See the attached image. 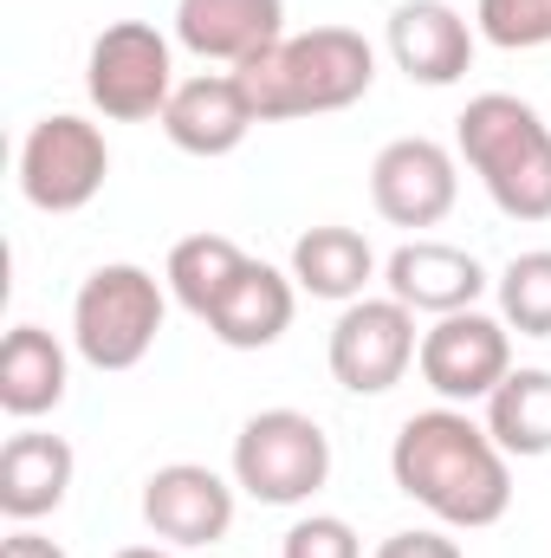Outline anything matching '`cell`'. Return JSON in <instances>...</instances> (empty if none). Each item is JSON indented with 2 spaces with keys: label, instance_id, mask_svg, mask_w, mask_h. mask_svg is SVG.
Masks as SVG:
<instances>
[{
  "label": "cell",
  "instance_id": "cell-1",
  "mask_svg": "<svg viewBox=\"0 0 551 558\" xmlns=\"http://www.w3.org/2000/svg\"><path fill=\"white\" fill-rule=\"evenodd\" d=\"M390 474L415 507H428L441 526L461 533H480L513 507V454L487 435V422H474L454 403L421 410L396 428Z\"/></svg>",
  "mask_w": 551,
  "mask_h": 558
},
{
  "label": "cell",
  "instance_id": "cell-2",
  "mask_svg": "<svg viewBox=\"0 0 551 558\" xmlns=\"http://www.w3.org/2000/svg\"><path fill=\"white\" fill-rule=\"evenodd\" d=\"M241 85L260 111V124L285 118H325L344 111L357 98H370L377 85V46L357 26H311V33H285L260 59L241 65Z\"/></svg>",
  "mask_w": 551,
  "mask_h": 558
},
{
  "label": "cell",
  "instance_id": "cell-3",
  "mask_svg": "<svg viewBox=\"0 0 551 558\" xmlns=\"http://www.w3.org/2000/svg\"><path fill=\"white\" fill-rule=\"evenodd\" d=\"M454 149L506 221H551V124L513 92H480L454 118Z\"/></svg>",
  "mask_w": 551,
  "mask_h": 558
},
{
  "label": "cell",
  "instance_id": "cell-4",
  "mask_svg": "<svg viewBox=\"0 0 551 558\" xmlns=\"http://www.w3.org/2000/svg\"><path fill=\"white\" fill-rule=\"evenodd\" d=\"M169 318L162 279L137 260L91 267L78 299H72V344L91 371H137Z\"/></svg>",
  "mask_w": 551,
  "mask_h": 558
},
{
  "label": "cell",
  "instance_id": "cell-5",
  "mask_svg": "<svg viewBox=\"0 0 551 558\" xmlns=\"http://www.w3.org/2000/svg\"><path fill=\"white\" fill-rule=\"evenodd\" d=\"M331 481V435L305 410H260L234 435V487L260 507H305Z\"/></svg>",
  "mask_w": 551,
  "mask_h": 558
},
{
  "label": "cell",
  "instance_id": "cell-6",
  "mask_svg": "<svg viewBox=\"0 0 551 558\" xmlns=\"http://www.w3.org/2000/svg\"><path fill=\"white\" fill-rule=\"evenodd\" d=\"M85 92L111 124H149L175 98V46L149 20H111L85 52Z\"/></svg>",
  "mask_w": 551,
  "mask_h": 558
},
{
  "label": "cell",
  "instance_id": "cell-7",
  "mask_svg": "<svg viewBox=\"0 0 551 558\" xmlns=\"http://www.w3.org/2000/svg\"><path fill=\"white\" fill-rule=\"evenodd\" d=\"M111 175V143L91 118L78 111H52L39 118L26 143H20V195L39 208V215H78L98 202Z\"/></svg>",
  "mask_w": 551,
  "mask_h": 558
},
{
  "label": "cell",
  "instance_id": "cell-8",
  "mask_svg": "<svg viewBox=\"0 0 551 558\" xmlns=\"http://www.w3.org/2000/svg\"><path fill=\"white\" fill-rule=\"evenodd\" d=\"M415 371L421 384L441 397V403H487L506 371H513V325L467 305V312H448L421 331V351H415Z\"/></svg>",
  "mask_w": 551,
  "mask_h": 558
},
{
  "label": "cell",
  "instance_id": "cell-9",
  "mask_svg": "<svg viewBox=\"0 0 551 558\" xmlns=\"http://www.w3.org/2000/svg\"><path fill=\"white\" fill-rule=\"evenodd\" d=\"M415 351H421V338H415V312L403 299H351L344 312H338V325H331V344H325V357H331V377L351 390V397H383V390H396L403 377H409Z\"/></svg>",
  "mask_w": 551,
  "mask_h": 558
},
{
  "label": "cell",
  "instance_id": "cell-10",
  "mask_svg": "<svg viewBox=\"0 0 551 558\" xmlns=\"http://www.w3.org/2000/svg\"><path fill=\"white\" fill-rule=\"evenodd\" d=\"M143 526L169 553H215L234 526V481L201 461H169L143 481Z\"/></svg>",
  "mask_w": 551,
  "mask_h": 558
},
{
  "label": "cell",
  "instance_id": "cell-11",
  "mask_svg": "<svg viewBox=\"0 0 551 558\" xmlns=\"http://www.w3.org/2000/svg\"><path fill=\"white\" fill-rule=\"evenodd\" d=\"M454 195H461L454 149L434 137H396L370 162V202L390 228H415V234L441 228L454 215Z\"/></svg>",
  "mask_w": 551,
  "mask_h": 558
},
{
  "label": "cell",
  "instance_id": "cell-12",
  "mask_svg": "<svg viewBox=\"0 0 551 558\" xmlns=\"http://www.w3.org/2000/svg\"><path fill=\"white\" fill-rule=\"evenodd\" d=\"M383 39H390V59H396V72L409 85L441 92V85H461L467 78L474 46H480V26L467 13H454L448 0H403L390 13V33Z\"/></svg>",
  "mask_w": 551,
  "mask_h": 558
},
{
  "label": "cell",
  "instance_id": "cell-13",
  "mask_svg": "<svg viewBox=\"0 0 551 558\" xmlns=\"http://www.w3.org/2000/svg\"><path fill=\"white\" fill-rule=\"evenodd\" d=\"M162 137L175 143L182 156H234L241 143L254 137L260 111L241 85V72H201V78H182L169 111L156 118Z\"/></svg>",
  "mask_w": 551,
  "mask_h": 558
},
{
  "label": "cell",
  "instance_id": "cell-14",
  "mask_svg": "<svg viewBox=\"0 0 551 558\" xmlns=\"http://www.w3.org/2000/svg\"><path fill=\"white\" fill-rule=\"evenodd\" d=\"M285 39V0H175V46L215 65H247Z\"/></svg>",
  "mask_w": 551,
  "mask_h": 558
},
{
  "label": "cell",
  "instance_id": "cell-15",
  "mask_svg": "<svg viewBox=\"0 0 551 558\" xmlns=\"http://www.w3.org/2000/svg\"><path fill=\"white\" fill-rule=\"evenodd\" d=\"M383 286L390 299H403L409 312H428V318H448V312H467L480 305L487 292V267L467 254V247H448V241H403L390 260H383Z\"/></svg>",
  "mask_w": 551,
  "mask_h": 558
},
{
  "label": "cell",
  "instance_id": "cell-16",
  "mask_svg": "<svg viewBox=\"0 0 551 558\" xmlns=\"http://www.w3.org/2000/svg\"><path fill=\"white\" fill-rule=\"evenodd\" d=\"M72 474H78V454H72L65 435H46V428L7 435V448H0V513L13 526H33V520L59 513L65 494H72Z\"/></svg>",
  "mask_w": 551,
  "mask_h": 558
},
{
  "label": "cell",
  "instance_id": "cell-17",
  "mask_svg": "<svg viewBox=\"0 0 551 558\" xmlns=\"http://www.w3.org/2000/svg\"><path fill=\"white\" fill-rule=\"evenodd\" d=\"M292 312H298V279L267 267V260H247L241 279L221 292V305L208 312V331L228 351H267V344L285 338Z\"/></svg>",
  "mask_w": 551,
  "mask_h": 558
},
{
  "label": "cell",
  "instance_id": "cell-18",
  "mask_svg": "<svg viewBox=\"0 0 551 558\" xmlns=\"http://www.w3.org/2000/svg\"><path fill=\"white\" fill-rule=\"evenodd\" d=\"M65 384H72L65 344L39 325H13L7 344H0V410L13 422L52 416L65 403Z\"/></svg>",
  "mask_w": 551,
  "mask_h": 558
},
{
  "label": "cell",
  "instance_id": "cell-19",
  "mask_svg": "<svg viewBox=\"0 0 551 558\" xmlns=\"http://www.w3.org/2000/svg\"><path fill=\"white\" fill-rule=\"evenodd\" d=\"M292 279H298V292H311V299L351 305V299H364L370 279H377V247H370L357 228H338V221L305 228V234L292 241Z\"/></svg>",
  "mask_w": 551,
  "mask_h": 558
},
{
  "label": "cell",
  "instance_id": "cell-20",
  "mask_svg": "<svg viewBox=\"0 0 551 558\" xmlns=\"http://www.w3.org/2000/svg\"><path fill=\"white\" fill-rule=\"evenodd\" d=\"M487 435H493L513 461L551 454V371H539V364L506 371V384L487 397Z\"/></svg>",
  "mask_w": 551,
  "mask_h": 558
},
{
  "label": "cell",
  "instance_id": "cell-21",
  "mask_svg": "<svg viewBox=\"0 0 551 558\" xmlns=\"http://www.w3.org/2000/svg\"><path fill=\"white\" fill-rule=\"evenodd\" d=\"M254 254H241V241H228V234H188V241H175L169 247V267H162V286L175 292V305L182 312H195L201 325H208V312L221 305V292L241 279Z\"/></svg>",
  "mask_w": 551,
  "mask_h": 558
},
{
  "label": "cell",
  "instance_id": "cell-22",
  "mask_svg": "<svg viewBox=\"0 0 551 558\" xmlns=\"http://www.w3.org/2000/svg\"><path fill=\"white\" fill-rule=\"evenodd\" d=\"M493 286H500V318L519 338H551V247L513 254Z\"/></svg>",
  "mask_w": 551,
  "mask_h": 558
},
{
  "label": "cell",
  "instance_id": "cell-23",
  "mask_svg": "<svg viewBox=\"0 0 551 558\" xmlns=\"http://www.w3.org/2000/svg\"><path fill=\"white\" fill-rule=\"evenodd\" d=\"M474 26L500 52H539L551 46V0H480Z\"/></svg>",
  "mask_w": 551,
  "mask_h": 558
},
{
  "label": "cell",
  "instance_id": "cell-24",
  "mask_svg": "<svg viewBox=\"0 0 551 558\" xmlns=\"http://www.w3.org/2000/svg\"><path fill=\"white\" fill-rule=\"evenodd\" d=\"M279 558H364V539L351 533V520L311 513V520H292V533L279 539Z\"/></svg>",
  "mask_w": 551,
  "mask_h": 558
},
{
  "label": "cell",
  "instance_id": "cell-25",
  "mask_svg": "<svg viewBox=\"0 0 551 558\" xmlns=\"http://www.w3.org/2000/svg\"><path fill=\"white\" fill-rule=\"evenodd\" d=\"M370 558H467L448 533H434V526H415V533H390L383 546Z\"/></svg>",
  "mask_w": 551,
  "mask_h": 558
},
{
  "label": "cell",
  "instance_id": "cell-26",
  "mask_svg": "<svg viewBox=\"0 0 551 558\" xmlns=\"http://www.w3.org/2000/svg\"><path fill=\"white\" fill-rule=\"evenodd\" d=\"M0 558H65V546L46 539V533H33V526H13L7 546H0Z\"/></svg>",
  "mask_w": 551,
  "mask_h": 558
},
{
  "label": "cell",
  "instance_id": "cell-27",
  "mask_svg": "<svg viewBox=\"0 0 551 558\" xmlns=\"http://www.w3.org/2000/svg\"><path fill=\"white\" fill-rule=\"evenodd\" d=\"M118 558H175L169 546H131V553H118Z\"/></svg>",
  "mask_w": 551,
  "mask_h": 558
},
{
  "label": "cell",
  "instance_id": "cell-28",
  "mask_svg": "<svg viewBox=\"0 0 551 558\" xmlns=\"http://www.w3.org/2000/svg\"><path fill=\"white\" fill-rule=\"evenodd\" d=\"M188 558H215V553H188Z\"/></svg>",
  "mask_w": 551,
  "mask_h": 558
}]
</instances>
